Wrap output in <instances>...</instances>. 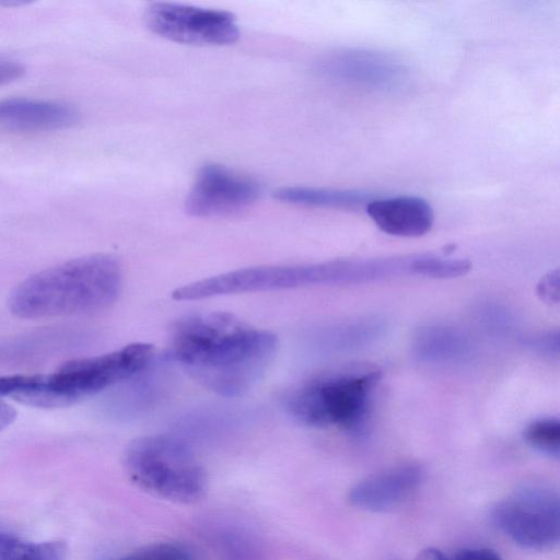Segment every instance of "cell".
Segmentation results:
<instances>
[{
	"label": "cell",
	"mask_w": 560,
	"mask_h": 560,
	"mask_svg": "<svg viewBox=\"0 0 560 560\" xmlns=\"http://www.w3.org/2000/svg\"><path fill=\"white\" fill-rule=\"evenodd\" d=\"M277 337L230 313L187 315L171 330L170 354L205 388L225 397L247 393L265 375Z\"/></svg>",
	"instance_id": "cell-1"
},
{
	"label": "cell",
	"mask_w": 560,
	"mask_h": 560,
	"mask_svg": "<svg viewBox=\"0 0 560 560\" xmlns=\"http://www.w3.org/2000/svg\"><path fill=\"white\" fill-rule=\"evenodd\" d=\"M122 284L119 261L105 254L84 256L37 272L11 292L9 307L21 318L82 315L104 310Z\"/></svg>",
	"instance_id": "cell-2"
},
{
	"label": "cell",
	"mask_w": 560,
	"mask_h": 560,
	"mask_svg": "<svg viewBox=\"0 0 560 560\" xmlns=\"http://www.w3.org/2000/svg\"><path fill=\"white\" fill-rule=\"evenodd\" d=\"M153 347L136 342L118 350L69 361L49 374L0 376V397L43 408L65 407L145 370Z\"/></svg>",
	"instance_id": "cell-3"
},
{
	"label": "cell",
	"mask_w": 560,
	"mask_h": 560,
	"mask_svg": "<svg viewBox=\"0 0 560 560\" xmlns=\"http://www.w3.org/2000/svg\"><path fill=\"white\" fill-rule=\"evenodd\" d=\"M399 271L396 258L249 267L186 284L176 289L173 298L200 300L308 285L361 283L393 277L399 275Z\"/></svg>",
	"instance_id": "cell-4"
},
{
	"label": "cell",
	"mask_w": 560,
	"mask_h": 560,
	"mask_svg": "<svg viewBox=\"0 0 560 560\" xmlns=\"http://www.w3.org/2000/svg\"><path fill=\"white\" fill-rule=\"evenodd\" d=\"M380 378L381 371L372 365H354L318 376L293 390L287 400L288 411L306 425H335L358 433L369 418Z\"/></svg>",
	"instance_id": "cell-5"
},
{
	"label": "cell",
	"mask_w": 560,
	"mask_h": 560,
	"mask_svg": "<svg viewBox=\"0 0 560 560\" xmlns=\"http://www.w3.org/2000/svg\"><path fill=\"white\" fill-rule=\"evenodd\" d=\"M125 469L139 488L171 501L190 503L206 490V472L191 450L166 434L133 440L124 455Z\"/></svg>",
	"instance_id": "cell-6"
},
{
	"label": "cell",
	"mask_w": 560,
	"mask_h": 560,
	"mask_svg": "<svg viewBox=\"0 0 560 560\" xmlns=\"http://www.w3.org/2000/svg\"><path fill=\"white\" fill-rule=\"evenodd\" d=\"M494 524L515 544L530 550H549L560 539L558 494L545 487H525L492 510Z\"/></svg>",
	"instance_id": "cell-7"
},
{
	"label": "cell",
	"mask_w": 560,
	"mask_h": 560,
	"mask_svg": "<svg viewBox=\"0 0 560 560\" xmlns=\"http://www.w3.org/2000/svg\"><path fill=\"white\" fill-rule=\"evenodd\" d=\"M144 20L155 34L191 45H226L240 36L235 16L226 11L156 2L148 7Z\"/></svg>",
	"instance_id": "cell-8"
},
{
	"label": "cell",
	"mask_w": 560,
	"mask_h": 560,
	"mask_svg": "<svg viewBox=\"0 0 560 560\" xmlns=\"http://www.w3.org/2000/svg\"><path fill=\"white\" fill-rule=\"evenodd\" d=\"M260 195L253 178L223 165L207 163L198 171L185 209L195 217H224L250 207Z\"/></svg>",
	"instance_id": "cell-9"
},
{
	"label": "cell",
	"mask_w": 560,
	"mask_h": 560,
	"mask_svg": "<svg viewBox=\"0 0 560 560\" xmlns=\"http://www.w3.org/2000/svg\"><path fill=\"white\" fill-rule=\"evenodd\" d=\"M318 70L334 80L382 92L401 90L408 80L406 69L396 59L361 49L329 52L319 61Z\"/></svg>",
	"instance_id": "cell-10"
},
{
	"label": "cell",
	"mask_w": 560,
	"mask_h": 560,
	"mask_svg": "<svg viewBox=\"0 0 560 560\" xmlns=\"http://www.w3.org/2000/svg\"><path fill=\"white\" fill-rule=\"evenodd\" d=\"M424 470L418 464L399 465L358 482L349 492L352 505L384 512L402 503L422 482Z\"/></svg>",
	"instance_id": "cell-11"
},
{
	"label": "cell",
	"mask_w": 560,
	"mask_h": 560,
	"mask_svg": "<svg viewBox=\"0 0 560 560\" xmlns=\"http://www.w3.org/2000/svg\"><path fill=\"white\" fill-rule=\"evenodd\" d=\"M79 110L71 104L39 98L0 100V126L20 131H50L74 126Z\"/></svg>",
	"instance_id": "cell-12"
},
{
	"label": "cell",
	"mask_w": 560,
	"mask_h": 560,
	"mask_svg": "<svg viewBox=\"0 0 560 560\" xmlns=\"http://www.w3.org/2000/svg\"><path fill=\"white\" fill-rule=\"evenodd\" d=\"M366 213L381 231L400 237L427 234L434 220L431 206L424 199L415 196L370 200Z\"/></svg>",
	"instance_id": "cell-13"
},
{
	"label": "cell",
	"mask_w": 560,
	"mask_h": 560,
	"mask_svg": "<svg viewBox=\"0 0 560 560\" xmlns=\"http://www.w3.org/2000/svg\"><path fill=\"white\" fill-rule=\"evenodd\" d=\"M415 349L422 361L453 363L468 357L471 348L468 338L460 330L438 325L419 330Z\"/></svg>",
	"instance_id": "cell-14"
},
{
	"label": "cell",
	"mask_w": 560,
	"mask_h": 560,
	"mask_svg": "<svg viewBox=\"0 0 560 560\" xmlns=\"http://www.w3.org/2000/svg\"><path fill=\"white\" fill-rule=\"evenodd\" d=\"M275 197L292 205L347 210L366 206L371 200V196L362 191L304 186L282 187Z\"/></svg>",
	"instance_id": "cell-15"
},
{
	"label": "cell",
	"mask_w": 560,
	"mask_h": 560,
	"mask_svg": "<svg viewBox=\"0 0 560 560\" xmlns=\"http://www.w3.org/2000/svg\"><path fill=\"white\" fill-rule=\"evenodd\" d=\"M67 546L51 540L31 542L8 534H0V560H63Z\"/></svg>",
	"instance_id": "cell-16"
},
{
	"label": "cell",
	"mask_w": 560,
	"mask_h": 560,
	"mask_svg": "<svg viewBox=\"0 0 560 560\" xmlns=\"http://www.w3.org/2000/svg\"><path fill=\"white\" fill-rule=\"evenodd\" d=\"M471 264L466 259H447L431 256L413 257L410 265L411 273L436 279H450L465 276Z\"/></svg>",
	"instance_id": "cell-17"
},
{
	"label": "cell",
	"mask_w": 560,
	"mask_h": 560,
	"mask_svg": "<svg viewBox=\"0 0 560 560\" xmlns=\"http://www.w3.org/2000/svg\"><path fill=\"white\" fill-rule=\"evenodd\" d=\"M524 439L533 448L558 457L560 454V421L556 418L535 420L525 429Z\"/></svg>",
	"instance_id": "cell-18"
},
{
	"label": "cell",
	"mask_w": 560,
	"mask_h": 560,
	"mask_svg": "<svg viewBox=\"0 0 560 560\" xmlns=\"http://www.w3.org/2000/svg\"><path fill=\"white\" fill-rule=\"evenodd\" d=\"M116 560H195V556L183 544L156 542L137 549Z\"/></svg>",
	"instance_id": "cell-19"
},
{
	"label": "cell",
	"mask_w": 560,
	"mask_h": 560,
	"mask_svg": "<svg viewBox=\"0 0 560 560\" xmlns=\"http://www.w3.org/2000/svg\"><path fill=\"white\" fill-rule=\"evenodd\" d=\"M524 343L537 352L556 355L559 354V334L558 331H547L527 336Z\"/></svg>",
	"instance_id": "cell-20"
},
{
	"label": "cell",
	"mask_w": 560,
	"mask_h": 560,
	"mask_svg": "<svg viewBox=\"0 0 560 560\" xmlns=\"http://www.w3.org/2000/svg\"><path fill=\"white\" fill-rule=\"evenodd\" d=\"M25 73L26 68L21 61L0 55V85L14 82Z\"/></svg>",
	"instance_id": "cell-21"
},
{
	"label": "cell",
	"mask_w": 560,
	"mask_h": 560,
	"mask_svg": "<svg viewBox=\"0 0 560 560\" xmlns=\"http://www.w3.org/2000/svg\"><path fill=\"white\" fill-rule=\"evenodd\" d=\"M538 295L548 303L559 302V272L551 271L546 275L538 284Z\"/></svg>",
	"instance_id": "cell-22"
},
{
	"label": "cell",
	"mask_w": 560,
	"mask_h": 560,
	"mask_svg": "<svg viewBox=\"0 0 560 560\" xmlns=\"http://www.w3.org/2000/svg\"><path fill=\"white\" fill-rule=\"evenodd\" d=\"M454 560H502L500 555L488 548H464L456 552Z\"/></svg>",
	"instance_id": "cell-23"
},
{
	"label": "cell",
	"mask_w": 560,
	"mask_h": 560,
	"mask_svg": "<svg viewBox=\"0 0 560 560\" xmlns=\"http://www.w3.org/2000/svg\"><path fill=\"white\" fill-rule=\"evenodd\" d=\"M14 417V409L0 399V430L10 424L13 421Z\"/></svg>",
	"instance_id": "cell-24"
},
{
	"label": "cell",
	"mask_w": 560,
	"mask_h": 560,
	"mask_svg": "<svg viewBox=\"0 0 560 560\" xmlns=\"http://www.w3.org/2000/svg\"><path fill=\"white\" fill-rule=\"evenodd\" d=\"M415 560H448V559L439 549L425 548L417 555Z\"/></svg>",
	"instance_id": "cell-25"
}]
</instances>
